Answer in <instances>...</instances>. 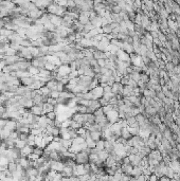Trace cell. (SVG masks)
Returning <instances> with one entry per match:
<instances>
[{
    "instance_id": "1",
    "label": "cell",
    "mask_w": 180,
    "mask_h": 181,
    "mask_svg": "<svg viewBox=\"0 0 180 181\" xmlns=\"http://www.w3.org/2000/svg\"><path fill=\"white\" fill-rule=\"evenodd\" d=\"M74 161H75L76 164H82V165L89 163V155L85 150L81 152V153H77L74 156Z\"/></svg>"
},
{
    "instance_id": "2",
    "label": "cell",
    "mask_w": 180,
    "mask_h": 181,
    "mask_svg": "<svg viewBox=\"0 0 180 181\" xmlns=\"http://www.w3.org/2000/svg\"><path fill=\"white\" fill-rule=\"evenodd\" d=\"M50 163V170L51 171H54L56 173H62L64 167H65V164L62 163V161H49Z\"/></svg>"
},
{
    "instance_id": "3",
    "label": "cell",
    "mask_w": 180,
    "mask_h": 181,
    "mask_svg": "<svg viewBox=\"0 0 180 181\" xmlns=\"http://www.w3.org/2000/svg\"><path fill=\"white\" fill-rule=\"evenodd\" d=\"M91 93H92L93 100H97V101H99L100 99L103 98V94H104V88L99 85L97 87H95L94 89H92V90H91Z\"/></svg>"
},
{
    "instance_id": "4",
    "label": "cell",
    "mask_w": 180,
    "mask_h": 181,
    "mask_svg": "<svg viewBox=\"0 0 180 181\" xmlns=\"http://www.w3.org/2000/svg\"><path fill=\"white\" fill-rule=\"evenodd\" d=\"M110 131L112 133V136H114L117 139H118L119 137H121V131H122V126L119 124V123H114L112 125L110 126Z\"/></svg>"
},
{
    "instance_id": "5",
    "label": "cell",
    "mask_w": 180,
    "mask_h": 181,
    "mask_svg": "<svg viewBox=\"0 0 180 181\" xmlns=\"http://www.w3.org/2000/svg\"><path fill=\"white\" fill-rule=\"evenodd\" d=\"M49 18H50V21L55 28H58V27H62V16H56V15H50L49 14Z\"/></svg>"
},
{
    "instance_id": "6",
    "label": "cell",
    "mask_w": 180,
    "mask_h": 181,
    "mask_svg": "<svg viewBox=\"0 0 180 181\" xmlns=\"http://www.w3.org/2000/svg\"><path fill=\"white\" fill-rule=\"evenodd\" d=\"M128 158H129V161H130V165H132V166H140L142 159L138 156V154H137V155H128Z\"/></svg>"
},
{
    "instance_id": "7",
    "label": "cell",
    "mask_w": 180,
    "mask_h": 181,
    "mask_svg": "<svg viewBox=\"0 0 180 181\" xmlns=\"http://www.w3.org/2000/svg\"><path fill=\"white\" fill-rule=\"evenodd\" d=\"M117 56H118V59L119 60H121V62H124V63H128V62H130V56L129 54L123 51V50H119L118 53H117Z\"/></svg>"
},
{
    "instance_id": "8",
    "label": "cell",
    "mask_w": 180,
    "mask_h": 181,
    "mask_svg": "<svg viewBox=\"0 0 180 181\" xmlns=\"http://www.w3.org/2000/svg\"><path fill=\"white\" fill-rule=\"evenodd\" d=\"M29 111L31 112L32 115H37V117L45 115H44V109H42V106H38V105H34L33 107H31L30 109H29Z\"/></svg>"
},
{
    "instance_id": "9",
    "label": "cell",
    "mask_w": 180,
    "mask_h": 181,
    "mask_svg": "<svg viewBox=\"0 0 180 181\" xmlns=\"http://www.w3.org/2000/svg\"><path fill=\"white\" fill-rule=\"evenodd\" d=\"M33 149H34V147L33 146H30V145H26V146L20 150V155H21V158H28L32 153H33Z\"/></svg>"
},
{
    "instance_id": "10",
    "label": "cell",
    "mask_w": 180,
    "mask_h": 181,
    "mask_svg": "<svg viewBox=\"0 0 180 181\" xmlns=\"http://www.w3.org/2000/svg\"><path fill=\"white\" fill-rule=\"evenodd\" d=\"M103 98H104L105 100H107L108 102L114 98V94L112 93V91H111L110 86H105L104 87V94H103Z\"/></svg>"
},
{
    "instance_id": "11",
    "label": "cell",
    "mask_w": 180,
    "mask_h": 181,
    "mask_svg": "<svg viewBox=\"0 0 180 181\" xmlns=\"http://www.w3.org/2000/svg\"><path fill=\"white\" fill-rule=\"evenodd\" d=\"M77 20L80 21L83 25H87L90 21L89 16H88V12H80V15H79V19H77Z\"/></svg>"
},
{
    "instance_id": "12",
    "label": "cell",
    "mask_w": 180,
    "mask_h": 181,
    "mask_svg": "<svg viewBox=\"0 0 180 181\" xmlns=\"http://www.w3.org/2000/svg\"><path fill=\"white\" fill-rule=\"evenodd\" d=\"M60 175H62V178H71V177H73V167L66 166V165H65V167H64L62 172L60 173Z\"/></svg>"
},
{
    "instance_id": "13",
    "label": "cell",
    "mask_w": 180,
    "mask_h": 181,
    "mask_svg": "<svg viewBox=\"0 0 180 181\" xmlns=\"http://www.w3.org/2000/svg\"><path fill=\"white\" fill-rule=\"evenodd\" d=\"M132 168H134V166H132L130 164H122V165H121L122 174L127 175V176H130V177H132Z\"/></svg>"
},
{
    "instance_id": "14",
    "label": "cell",
    "mask_w": 180,
    "mask_h": 181,
    "mask_svg": "<svg viewBox=\"0 0 180 181\" xmlns=\"http://www.w3.org/2000/svg\"><path fill=\"white\" fill-rule=\"evenodd\" d=\"M123 85L121 83H114L112 86H111V91H112V93L114 94V97L117 95V94H121L122 90H123Z\"/></svg>"
},
{
    "instance_id": "15",
    "label": "cell",
    "mask_w": 180,
    "mask_h": 181,
    "mask_svg": "<svg viewBox=\"0 0 180 181\" xmlns=\"http://www.w3.org/2000/svg\"><path fill=\"white\" fill-rule=\"evenodd\" d=\"M4 128L7 129L9 131H16V129H17V123L16 121H13V120H7V124L4 126Z\"/></svg>"
},
{
    "instance_id": "16",
    "label": "cell",
    "mask_w": 180,
    "mask_h": 181,
    "mask_svg": "<svg viewBox=\"0 0 180 181\" xmlns=\"http://www.w3.org/2000/svg\"><path fill=\"white\" fill-rule=\"evenodd\" d=\"M169 166L174 171L175 174H180V161L176 160V161H171Z\"/></svg>"
},
{
    "instance_id": "17",
    "label": "cell",
    "mask_w": 180,
    "mask_h": 181,
    "mask_svg": "<svg viewBox=\"0 0 180 181\" xmlns=\"http://www.w3.org/2000/svg\"><path fill=\"white\" fill-rule=\"evenodd\" d=\"M45 85H46V84H45V83H42V80H36L34 82V83L32 84L31 87H29V88H30L31 90H33V91H38V90H40V88L44 87Z\"/></svg>"
},
{
    "instance_id": "18",
    "label": "cell",
    "mask_w": 180,
    "mask_h": 181,
    "mask_svg": "<svg viewBox=\"0 0 180 181\" xmlns=\"http://www.w3.org/2000/svg\"><path fill=\"white\" fill-rule=\"evenodd\" d=\"M90 22L92 23L94 28H102V17L100 16H95L94 18L90 19Z\"/></svg>"
},
{
    "instance_id": "19",
    "label": "cell",
    "mask_w": 180,
    "mask_h": 181,
    "mask_svg": "<svg viewBox=\"0 0 180 181\" xmlns=\"http://www.w3.org/2000/svg\"><path fill=\"white\" fill-rule=\"evenodd\" d=\"M93 58L99 60V59H106V53L102 52L100 50H95L93 51Z\"/></svg>"
},
{
    "instance_id": "20",
    "label": "cell",
    "mask_w": 180,
    "mask_h": 181,
    "mask_svg": "<svg viewBox=\"0 0 180 181\" xmlns=\"http://www.w3.org/2000/svg\"><path fill=\"white\" fill-rule=\"evenodd\" d=\"M57 80H49L48 83H46V87L49 88L51 91H56V87H57Z\"/></svg>"
},
{
    "instance_id": "21",
    "label": "cell",
    "mask_w": 180,
    "mask_h": 181,
    "mask_svg": "<svg viewBox=\"0 0 180 181\" xmlns=\"http://www.w3.org/2000/svg\"><path fill=\"white\" fill-rule=\"evenodd\" d=\"M90 138L93 140L94 142H97L102 140V132L101 131H90Z\"/></svg>"
},
{
    "instance_id": "22",
    "label": "cell",
    "mask_w": 180,
    "mask_h": 181,
    "mask_svg": "<svg viewBox=\"0 0 180 181\" xmlns=\"http://www.w3.org/2000/svg\"><path fill=\"white\" fill-rule=\"evenodd\" d=\"M42 109H44V115H47L48 112H52L55 110V107L53 105L49 104V103H45L42 105Z\"/></svg>"
},
{
    "instance_id": "23",
    "label": "cell",
    "mask_w": 180,
    "mask_h": 181,
    "mask_svg": "<svg viewBox=\"0 0 180 181\" xmlns=\"http://www.w3.org/2000/svg\"><path fill=\"white\" fill-rule=\"evenodd\" d=\"M18 164H19L24 170H27V168L30 167V161H29L28 158H20V159H19V163Z\"/></svg>"
},
{
    "instance_id": "24",
    "label": "cell",
    "mask_w": 180,
    "mask_h": 181,
    "mask_svg": "<svg viewBox=\"0 0 180 181\" xmlns=\"http://www.w3.org/2000/svg\"><path fill=\"white\" fill-rule=\"evenodd\" d=\"M174 174H175V173H174L173 170H172V168H171L169 165H166L165 168H164V176H165V177H167L169 179H173Z\"/></svg>"
},
{
    "instance_id": "25",
    "label": "cell",
    "mask_w": 180,
    "mask_h": 181,
    "mask_svg": "<svg viewBox=\"0 0 180 181\" xmlns=\"http://www.w3.org/2000/svg\"><path fill=\"white\" fill-rule=\"evenodd\" d=\"M89 108H91L93 111H95V110H97V109H100V108L102 107H101V104L99 101H97V100H91V101H90Z\"/></svg>"
},
{
    "instance_id": "26",
    "label": "cell",
    "mask_w": 180,
    "mask_h": 181,
    "mask_svg": "<svg viewBox=\"0 0 180 181\" xmlns=\"http://www.w3.org/2000/svg\"><path fill=\"white\" fill-rule=\"evenodd\" d=\"M142 172H143V168L141 166H134L132 177H139V176H141V175H142Z\"/></svg>"
},
{
    "instance_id": "27",
    "label": "cell",
    "mask_w": 180,
    "mask_h": 181,
    "mask_svg": "<svg viewBox=\"0 0 180 181\" xmlns=\"http://www.w3.org/2000/svg\"><path fill=\"white\" fill-rule=\"evenodd\" d=\"M128 76H129L130 80H135L137 84H138V82H140V80H141V73H139V72H135V71H132V73L129 74Z\"/></svg>"
},
{
    "instance_id": "28",
    "label": "cell",
    "mask_w": 180,
    "mask_h": 181,
    "mask_svg": "<svg viewBox=\"0 0 180 181\" xmlns=\"http://www.w3.org/2000/svg\"><path fill=\"white\" fill-rule=\"evenodd\" d=\"M59 143H60L62 147H65V148H67V149L69 150V148L71 147V145H72V140H64V139H60Z\"/></svg>"
},
{
    "instance_id": "29",
    "label": "cell",
    "mask_w": 180,
    "mask_h": 181,
    "mask_svg": "<svg viewBox=\"0 0 180 181\" xmlns=\"http://www.w3.org/2000/svg\"><path fill=\"white\" fill-rule=\"evenodd\" d=\"M97 156H99V159H100L101 161H103V162H105V161L107 160V158L109 157V153H107L106 150H102V152H100V153L97 154Z\"/></svg>"
},
{
    "instance_id": "30",
    "label": "cell",
    "mask_w": 180,
    "mask_h": 181,
    "mask_svg": "<svg viewBox=\"0 0 180 181\" xmlns=\"http://www.w3.org/2000/svg\"><path fill=\"white\" fill-rule=\"evenodd\" d=\"M28 143L27 142H24V141H22V140H16L15 141V148H17V149H19V150H21L22 148H24L26 145H27Z\"/></svg>"
},
{
    "instance_id": "31",
    "label": "cell",
    "mask_w": 180,
    "mask_h": 181,
    "mask_svg": "<svg viewBox=\"0 0 180 181\" xmlns=\"http://www.w3.org/2000/svg\"><path fill=\"white\" fill-rule=\"evenodd\" d=\"M9 163H10V160L7 159L5 156H0V166L7 167L9 166Z\"/></svg>"
},
{
    "instance_id": "32",
    "label": "cell",
    "mask_w": 180,
    "mask_h": 181,
    "mask_svg": "<svg viewBox=\"0 0 180 181\" xmlns=\"http://www.w3.org/2000/svg\"><path fill=\"white\" fill-rule=\"evenodd\" d=\"M85 143H86L87 147H88V148H90V149L95 148V145H97V142H94V141L91 139V138H88V139L85 140Z\"/></svg>"
},
{
    "instance_id": "33",
    "label": "cell",
    "mask_w": 180,
    "mask_h": 181,
    "mask_svg": "<svg viewBox=\"0 0 180 181\" xmlns=\"http://www.w3.org/2000/svg\"><path fill=\"white\" fill-rule=\"evenodd\" d=\"M14 33L13 31H10V30H7V29L3 28L0 30V36H3V37H5V38H7L10 35H12Z\"/></svg>"
},
{
    "instance_id": "34",
    "label": "cell",
    "mask_w": 180,
    "mask_h": 181,
    "mask_svg": "<svg viewBox=\"0 0 180 181\" xmlns=\"http://www.w3.org/2000/svg\"><path fill=\"white\" fill-rule=\"evenodd\" d=\"M121 137L123 138V139H125V140H129L130 138H132V135L129 133V131L127 130V128H123L122 129V131H121Z\"/></svg>"
},
{
    "instance_id": "35",
    "label": "cell",
    "mask_w": 180,
    "mask_h": 181,
    "mask_svg": "<svg viewBox=\"0 0 180 181\" xmlns=\"http://www.w3.org/2000/svg\"><path fill=\"white\" fill-rule=\"evenodd\" d=\"M44 27H45V30L47 32H55V30H56L55 27L51 23V21H48L46 25H44Z\"/></svg>"
},
{
    "instance_id": "36",
    "label": "cell",
    "mask_w": 180,
    "mask_h": 181,
    "mask_svg": "<svg viewBox=\"0 0 180 181\" xmlns=\"http://www.w3.org/2000/svg\"><path fill=\"white\" fill-rule=\"evenodd\" d=\"M17 165H18V164L16 163V162H10V163H9V166H7V171L10 172L11 175L13 174V173H14V172L17 170Z\"/></svg>"
},
{
    "instance_id": "37",
    "label": "cell",
    "mask_w": 180,
    "mask_h": 181,
    "mask_svg": "<svg viewBox=\"0 0 180 181\" xmlns=\"http://www.w3.org/2000/svg\"><path fill=\"white\" fill-rule=\"evenodd\" d=\"M95 148H97L99 152H102V150L105 149V141L104 140H100L97 142V145H95Z\"/></svg>"
},
{
    "instance_id": "38",
    "label": "cell",
    "mask_w": 180,
    "mask_h": 181,
    "mask_svg": "<svg viewBox=\"0 0 180 181\" xmlns=\"http://www.w3.org/2000/svg\"><path fill=\"white\" fill-rule=\"evenodd\" d=\"M102 30H103V34H105V35L111 34V33L114 32V29L111 28L110 25H104V27H102Z\"/></svg>"
},
{
    "instance_id": "39",
    "label": "cell",
    "mask_w": 180,
    "mask_h": 181,
    "mask_svg": "<svg viewBox=\"0 0 180 181\" xmlns=\"http://www.w3.org/2000/svg\"><path fill=\"white\" fill-rule=\"evenodd\" d=\"M29 73L31 74L32 76H35V75H38V73H39V69H37V68H35V67L31 66L30 68L28 69Z\"/></svg>"
},
{
    "instance_id": "40",
    "label": "cell",
    "mask_w": 180,
    "mask_h": 181,
    "mask_svg": "<svg viewBox=\"0 0 180 181\" xmlns=\"http://www.w3.org/2000/svg\"><path fill=\"white\" fill-rule=\"evenodd\" d=\"M46 117L49 119V120H51V121H55L56 119H57V113L55 111H52V112H48Z\"/></svg>"
},
{
    "instance_id": "41",
    "label": "cell",
    "mask_w": 180,
    "mask_h": 181,
    "mask_svg": "<svg viewBox=\"0 0 180 181\" xmlns=\"http://www.w3.org/2000/svg\"><path fill=\"white\" fill-rule=\"evenodd\" d=\"M80 127H82L81 126V124H79L77 122H75V121H73L72 119H71V123H70V129H74V130H77V129L80 128Z\"/></svg>"
},
{
    "instance_id": "42",
    "label": "cell",
    "mask_w": 180,
    "mask_h": 181,
    "mask_svg": "<svg viewBox=\"0 0 180 181\" xmlns=\"http://www.w3.org/2000/svg\"><path fill=\"white\" fill-rule=\"evenodd\" d=\"M72 143L73 144H83V143H85V139H84L83 137L77 136L75 139L72 140Z\"/></svg>"
},
{
    "instance_id": "43",
    "label": "cell",
    "mask_w": 180,
    "mask_h": 181,
    "mask_svg": "<svg viewBox=\"0 0 180 181\" xmlns=\"http://www.w3.org/2000/svg\"><path fill=\"white\" fill-rule=\"evenodd\" d=\"M127 130L129 131V133H130L132 137H134V136H138L139 128H135V127H127Z\"/></svg>"
},
{
    "instance_id": "44",
    "label": "cell",
    "mask_w": 180,
    "mask_h": 181,
    "mask_svg": "<svg viewBox=\"0 0 180 181\" xmlns=\"http://www.w3.org/2000/svg\"><path fill=\"white\" fill-rule=\"evenodd\" d=\"M149 80H150V77L148 76V75H147V74H145V73H141V82H142V83H144V84H147L149 82Z\"/></svg>"
},
{
    "instance_id": "45",
    "label": "cell",
    "mask_w": 180,
    "mask_h": 181,
    "mask_svg": "<svg viewBox=\"0 0 180 181\" xmlns=\"http://www.w3.org/2000/svg\"><path fill=\"white\" fill-rule=\"evenodd\" d=\"M65 89H66V86H65L62 83L58 82V83H57V87H56V91H58L59 93H60V92H62V91H65Z\"/></svg>"
},
{
    "instance_id": "46",
    "label": "cell",
    "mask_w": 180,
    "mask_h": 181,
    "mask_svg": "<svg viewBox=\"0 0 180 181\" xmlns=\"http://www.w3.org/2000/svg\"><path fill=\"white\" fill-rule=\"evenodd\" d=\"M129 181H147V180H146L145 176L141 175V176H139V177H130V180Z\"/></svg>"
},
{
    "instance_id": "47",
    "label": "cell",
    "mask_w": 180,
    "mask_h": 181,
    "mask_svg": "<svg viewBox=\"0 0 180 181\" xmlns=\"http://www.w3.org/2000/svg\"><path fill=\"white\" fill-rule=\"evenodd\" d=\"M18 137H19V133H18L17 131H12L10 137H9V139L13 140V141H16V140H18Z\"/></svg>"
},
{
    "instance_id": "48",
    "label": "cell",
    "mask_w": 180,
    "mask_h": 181,
    "mask_svg": "<svg viewBox=\"0 0 180 181\" xmlns=\"http://www.w3.org/2000/svg\"><path fill=\"white\" fill-rule=\"evenodd\" d=\"M33 154H35V155H37V156H39V157H42V155H44V150L35 146L34 149H33Z\"/></svg>"
},
{
    "instance_id": "49",
    "label": "cell",
    "mask_w": 180,
    "mask_h": 181,
    "mask_svg": "<svg viewBox=\"0 0 180 181\" xmlns=\"http://www.w3.org/2000/svg\"><path fill=\"white\" fill-rule=\"evenodd\" d=\"M99 102H100V104H101V107L103 108V107H106L107 105H109V102L107 101V100H105L104 98H102L99 100Z\"/></svg>"
},
{
    "instance_id": "50",
    "label": "cell",
    "mask_w": 180,
    "mask_h": 181,
    "mask_svg": "<svg viewBox=\"0 0 180 181\" xmlns=\"http://www.w3.org/2000/svg\"><path fill=\"white\" fill-rule=\"evenodd\" d=\"M50 98L54 99V100H57V99L59 98V92H58V91H51Z\"/></svg>"
},
{
    "instance_id": "51",
    "label": "cell",
    "mask_w": 180,
    "mask_h": 181,
    "mask_svg": "<svg viewBox=\"0 0 180 181\" xmlns=\"http://www.w3.org/2000/svg\"><path fill=\"white\" fill-rule=\"evenodd\" d=\"M97 65L100 68H105L106 67V59H99L97 60Z\"/></svg>"
},
{
    "instance_id": "52",
    "label": "cell",
    "mask_w": 180,
    "mask_h": 181,
    "mask_svg": "<svg viewBox=\"0 0 180 181\" xmlns=\"http://www.w3.org/2000/svg\"><path fill=\"white\" fill-rule=\"evenodd\" d=\"M5 66H7L5 60H4V59H0V73H2V71H3V69L5 68Z\"/></svg>"
},
{
    "instance_id": "53",
    "label": "cell",
    "mask_w": 180,
    "mask_h": 181,
    "mask_svg": "<svg viewBox=\"0 0 180 181\" xmlns=\"http://www.w3.org/2000/svg\"><path fill=\"white\" fill-rule=\"evenodd\" d=\"M49 181H62V175L59 174V173H57L56 174V176L54 178H52V179H50Z\"/></svg>"
},
{
    "instance_id": "54",
    "label": "cell",
    "mask_w": 180,
    "mask_h": 181,
    "mask_svg": "<svg viewBox=\"0 0 180 181\" xmlns=\"http://www.w3.org/2000/svg\"><path fill=\"white\" fill-rule=\"evenodd\" d=\"M55 3L57 5H59L60 7H67V3H68V1H55Z\"/></svg>"
},
{
    "instance_id": "55",
    "label": "cell",
    "mask_w": 180,
    "mask_h": 181,
    "mask_svg": "<svg viewBox=\"0 0 180 181\" xmlns=\"http://www.w3.org/2000/svg\"><path fill=\"white\" fill-rule=\"evenodd\" d=\"M38 158H39V156H37V155H35V154H33L32 153L31 155H30V156L28 157V159L30 161H36L38 159Z\"/></svg>"
},
{
    "instance_id": "56",
    "label": "cell",
    "mask_w": 180,
    "mask_h": 181,
    "mask_svg": "<svg viewBox=\"0 0 180 181\" xmlns=\"http://www.w3.org/2000/svg\"><path fill=\"white\" fill-rule=\"evenodd\" d=\"M130 180V176H127V175L122 174L121 178H120V181H129Z\"/></svg>"
},
{
    "instance_id": "57",
    "label": "cell",
    "mask_w": 180,
    "mask_h": 181,
    "mask_svg": "<svg viewBox=\"0 0 180 181\" xmlns=\"http://www.w3.org/2000/svg\"><path fill=\"white\" fill-rule=\"evenodd\" d=\"M122 161H123V164H130V161H129V158H128V156L124 157Z\"/></svg>"
},
{
    "instance_id": "58",
    "label": "cell",
    "mask_w": 180,
    "mask_h": 181,
    "mask_svg": "<svg viewBox=\"0 0 180 181\" xmlns=\"http://www.w3.org/2000/svg\"><path fill=\"white\" fill-rule=\"evenodd\" d=\"M159 181H171V179H169V178L165 177V176H162L161 178H159Z\"/></svg>"
},
{
    "instance_id": "59",
    "label": "cell",
    "mask_w": 180,
    "mask_h": 181,
    "mask_svg": "<svg viewBox=\"0 0 180 181\" xmlns=\"http://www.w3.org/2000/svg\"><path fill=\"white\" fill-rule=\"evenodd\" d=\"M4 25H5V23H4L3 19H0V30L4 28Z\"/></svg>"
},
{
    "instance_id": "60",
    "label": "cell",
    "mask_w": 180,
    "mask_h": 181,
    "mask_svg": "<svg viewBox=\"0 0 180 181\" xmlns=\"http://www.w3.org/2000/svg\"><path fill=\"white\" fill-rule=\"evenodd\" d=\"M175 148H176V149L180 153V143L179 144H176V147H175Z\"/></svg>"
}]
</instances>
